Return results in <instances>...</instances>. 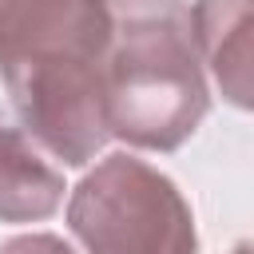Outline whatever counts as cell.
<instances>
[{"instance_id":"2","label":"cell","mask_w":254,"mask_h":254,"mask_svg":"<svg viewBox=\"0 0 254 254\" xmlns=\"http://www.w3.org/2000/svg\"><path fill=\"white\" fill-rule=\"evenodd\" d=\"M107 131L139 151H179L210 111L202 56L183 0H107Z\"/></svg>"},{"instance_id":"4","label":"cell","mask_w":254,"mask_h":254,"mask_svg":"<svg viewBox=\"0 0 254 254\" xmlns=\"http://www.w3.org/2000/svg\"><path fill=\"white\" fill-rule=\"evenodd\" d=\"M190 28L222 99L254 111V0H194Z\"/></svg>"},{"instance_id":"3","label":"cell","mask_w":254,"mask_h":254,"mask_svg":"<svg viewBox=\"0 0 254 254\" xmlns=\"http://www.w3.org/2000/svg\"><path fill=\"white\" fill-rule=\"evenodd\" d=\"M67 226L87 254H198L183 190L127 151L83 175L67 202Z\"/></svg>"},{"instance_id":"5","label":"cell","mask_w":254,"mask_h":254,"mask_svg":"<svg viewBox=\"0 0 254 254\" xmlns=\"http://www.w3.org/2000/svg\"><path fill=\"white\" fill-rule=\"evenodd\" d=\"M64 202V175L20 127H0V222H36Z\"/></svg>"},{"instance_id":"7","label":"cell","mask_w":254,"mask_h":254,"mask_svg":"<svg viewBox=\"0 0 254 254\" xmlns=\"http://www.w3.org/2000/svg\"><path fill=\"white\" fill-rule=\"evenodd\" d=\"M230 254H254V242H238V246H234Z\"/></svg>"},{"instance_id":"6","label":"cell","mask_w":254,"mask_h":254,"mask_svg":"<svg viewBox=\"0 0 254 254\" xmlns=\"http://www.w3.org/2000/svg\"><path fill=\"white\" fill-rule=\"evenodd\" d=\"M0 254H75V250L56 234H20V238H8Z\"/></svg>"},{"instance_id":"1","label":"cell","mask_w":254,"mask_h":254,"mask_svg":"<svg viewBox=\"0 0 254 254\" xmlns=\"http://www.w3.org/2000/svg\"><path fill=\"white\" fill-rule=\"evenodd\" d=\"M107 0H0V79L20 127L67 167L111 139L103 67L111 48Z\"/></svg>"}]
</instances>
